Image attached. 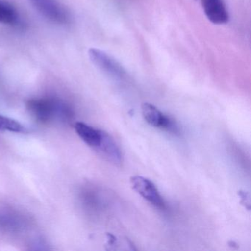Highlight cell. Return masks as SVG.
<instances>
[{
    "label": "cell",
    "instance_id": "6da1fadb",
    "mask_svg": "<svg viewBox=\"0 0 251 251\" xmlns=\"http://www.w3.org/2000/svg\"><path fill=\"white\" fill-rule=\"evenodd\" d=\"M27 109L38 121L48 123L55 117L68 118L71 110L63 101L55 98L32 99L27 104Z\"/></svg>",
    "mask_w": 251,
    "mask_h": 251
},
{
    "label": "cell",
    "instance_id": "7a4b0ae2",
    "mask_svg": "<svg viewBox=\"0 0 251 251\" xmlns=\"http://www.w3.org/2000/svg\"><path fill=\"white\" fill-rule=\"evenodd\" d=\"M142 113L145 121L150 126L174 135L180 133L177 123L152 104L144 103L142 105Z\"/></svg>",
    "mask_w": 251,
    "mask_h": 251
},
{
    "label": "cell",
    "instance_id": "8992f818",
    "mask_svg": "<svg viewBox=\"0 0 251 251\" xmlns=\"http://www.w3.org/2000/svg\"><path fill=\"white\" fill-rule=\"evenodd\" d=\"M204 13L209 21L215 25L226 24L229 15L223 0H201Z\"/></svg>",
    "mask_w": 251,
    "mask_h": 251
},
{
    "label": "cell",
    "instance_id": "5b68a950",
    "mask_svg": "<svg viewBox=\"0 0 251 251\" xmlns=\"http://www.w3.org/2000/svg\"><path fill=\"white\" fill-rule=\"evenodd\" d=\"M32 5L48 20L57 24L65 25L70 22V14L57 0H30Z\"/></svg>",
    "mask_w": 251,
    "mask_h": 251
},
{
    "label": "cell",
    "instance_id": "3957f363",
    "mask_svg": "<svg viewBox=\"0 0 251 251\" xmlns=\"http://www.w3.org/2000/svg\"><path fill=\"white\" fill-rule=\"evenodd\" d=\"M130 184L133 190L155 208L161 210L166 209L167 205L165 201L155 185L149 179L139 176H133L130 178Z\"/></svg>",
    "mask_w": 251,
    "mask_h": 251
},
{
    "label": "cell",
    "instance_id": "277c9868",
    "mask_svg": "<svg viewBox=\"0 0 251 251\" xmlns=\"http://www.w3.org/2000/svg\"><path fill=\"white\" fill-rule=\"evenodd\" d=\"M89 55L93 64L108 75L117 79H123L126 77V70L121 64L103 51L97 48H91Z\"/></svg>",
    "mask_w": 251,
    "mask_h": 251
},
{
    "label": "cell",
    "instance_id": "9c48e42d",
    "mask_svg": "<svg viewBox=\"0 0 251 251\" xmlns=\"http://www.w3.org/2000/svg\"><path fill=\"white\" fill-rule=\"evenodd\" d=\"M20 18L18 11L9 2L0 0V23L15 26L20 24Z\"/></svg>",
    "mask_w": 251,
    "mask_h": 251
},
{
    "label": "cell",
    "instance_id": "30bf717a",
    "mask_svg": "<svg viewBox=\"0 0 251 251\" xmlns=\"http://www.w3.org/2000/svg\"><path fill=\"white\" fill-rule=\"evenodd\" d=\"M0 130L16 133H25L28 131L27 127L20 122L2 114H0Z\"/></svg>",
    "mask_w": 251,
    "mask_h": 251
},
{
    "label": "cell",
    "instance_id": "52a82bcc",
    "mask_svg": "<svg viewBox=\"0 0 251 251\" xmlns=\"http://www.w3.org/2000/svg\"><path fill=\"white\" fill-rule=\"evenodd\" d=\"M98 150L108 161L116 166H121L123 163V155L114 139L105 131H102V139Z\"/></svg>",
    "mask_w": 251,
    "mask_h": 251
},
{
    "label": "cell",
    "instance_id": "ba28073f",
    "mask_svg": "<svg viewBox=\"0 0 251 251\" xmlns=\"http://www.w3.org/2000/svg\"><path fill=\"white\" fill-rule=\"evenodd\" d=\"M75 130L77 136L89 146L96 148L100 144L103 130L95 128L82 122L75 124Z\"/></svg>",
    "mask_w": 251,
    "mask_h": 251
}]
</instances>
